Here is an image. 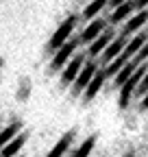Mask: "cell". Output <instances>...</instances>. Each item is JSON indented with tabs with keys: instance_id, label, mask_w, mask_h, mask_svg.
Returning a JSON list of instances; mask_svg holds the SVG:
<instances>
[{
	"instance_id": "1",
	"label": "cell",
	"mask_w": 148,
	"mask_h": 157,
	"mask_svg": "<svg viewBox=\"0 0 148 157\" xmlns=\"http://www.w3.org/2000/svg\"><path fill=\"white\" fill-rule=\"evenodd\" d=\"M76 15H68L63 22L57 26V31L52 33V37H50V42H48V48L50 50H54L57 52L61 46H65L68 42H70V35H72V31H74V26H76Z\"/></svg>"
},
{
	"instance_id": "2",
	"label": "cell",
	"mask_w": 148,
	"mask_h": 157,
	"mask_svg": "<svg viewBox=\"0 0 148 157\" xmlns=\"http://www.w3.org/2000/svg\"><path fill=\"white\" fill-rule=\"evenodd\" d=\"M96 72H98V70H96V63H94V61H87V66H83L79 78H76V81H74V85H72V94H74V96H79L81 92L85 94V90L89 87V83L94 81Z\"/></svg>"
},
{
	"instance_id": "3",
	"label": "cell",
	"mask_w": 148,
	"mask_h": 157,
	"mask_svg": "<svg viewBox=\"0 0 148 157\" xmlns=\"http://www.w3.org/2000/svg\"><path fill=\"white\" fill-rule=\"evenodd\" d=\"M76 46H79V39H70L65 46H61L57 52H54L52 61H50V68H52V70H61V68H65V66L70 63V57L74 55V50H76Z\"/></svg>"
},
{
	"instance_id": "4",
	"label": "cell",
	"mask_w": 148,
	"mask_h": 157,
	"mask_svg": "<svg viewBox=\"0 0 148 157\" xmlns=\"http://www.w3.org/2000/svg\"><path fill=\"white\" fill-rule=\"evenodd\" d=\"M83 55H76L72 59V61L63 68V72H61V83L63 85H70V83H74L79 78V74H81V70H83Z\"/></svg>"
},
{
	"instance_id": "5",
	"label": "cell",
	"mask_w": 148,
	"mask_h": 157,
	"mask_svg": "<svg viewBox=\"0 0 148 157\" xmlns=\"http://www.w3.org/2000/svg\"><path fill=\"white\" fill-rule=\"evenodd\" d=\"M20 129H22V122H20V120H15V122L7 124V127H5L2 131H0V151H2V148H5V146H7L9 142H13L15 137L22 133Z\"/></svg>"
},
{
	"instance_id": "6",
	"label": "cell",
	"mask_w": 148,
	"mask_h": 157,
	"mask_svg": "<svg viewBox=\"0 0 148 157\" xmlns=\"http://www.w3.org/2000/svg\"><path fill=\"white\" fill-rule=\"evenodd\" d=\"M26 140H28V133H26V131H22V133L17 135L13 142H9L2 151H0V157H15L17 153L22 151V146L26 144Z\"/></svg>"
},
{
	"instance_id": "7",
	"label": "cell",
	"mask_w": 148,
	"mask_h": 157,
	"mask_svg": "<svg viewBox=\"0 0 148 157\" xmlns=\"http://www.w3.org/2000/svg\"><path fill=\"white\" fill-rule=\"evenodd\" d=\"M102 29H105V20H94V22H89V24L85 26L81 39H83V42H89V44L96 42V39L102 35Z\"/></svg>"
},
{
	"instance_id": "8",
	"label": "cell",
	"mask_w": 148,
	"mask_h": 157,
	"mask_svg": "<svg viewBox=\"0 0 148 157\" xmlns=\"http://www.w3.org/2000/svg\"><path fill=\"white\" fill-rule=\"evenodd\" d=\"M74 133H76V131H68L65 135H61V140L57 142V144H54L52 148H50V153L46 155V157H63L65 155V151L70 148V144H72V140H74Z\"/></svg>"
},
{
	"instance_id": "9",
	"label": "cell",
	"mask_w": 148,
	"mask_h": 157,
	"mask_svg": "<svg viewBox=\"0 0 148 157\" xmlns=\"http://www.w3.org/2000/svg\"><path fill=\"white\" fill-rule=\"evenodd\" d=\"M102 83H105V72H96L94 81L89 83V87H87V90H85V94H83L85 103H87V101H94L96 94H98V92H100V87H102Z\"/></svg>"
},
{
	"instance_id": "10",
	"label": "cell",
	"mask_w": 148,
	"mask_h": 157,
	"mask_svg": "<svg viewBox=\"0 0 148 157\" xmlns=\"http://www.w3.org/2000/svg\"><path fill=\"white\" fill-rule=\"evenodd\" d=\"M109 42H111V31L102 33V35H100V37L96 39V42H91V44H89V50H87V52H89L91 57H96V55H100L102 50H107V48H109Z\"/></svg>"
},
{
	"instance_id": "11",
	"label": "cell",
	"mask_w": 148,
	"mask_h": 157,
	"mask_svg": "<svg viewBox=\"0 0 148 157\" xmlns=\"http://www.w3.org/2000/svg\"><path fill=\"white\" fill-rule=\"evenodd\" d=\"M122 48H126V42H124V37H118V39H113V42L109 44V48L105 50V59H107V61H111V59H118V55L122 52Z\"/></svg>"
},
{
	"instance_id": "12",
	"label": "cell",
	"mask_w": 148,
	"mask_h": 157,
	"mask_svg": "<svg viewBox=\"0 0 148 157\" xmlns=\"http://www.w3.org/2000/svg\"><path fill=\"white\" fill-rule=\"evenodd\" d=\"M94 146H96V135H89L87 140H85L76 151H74L72 155H74V157H89L91 151H94Z\"/></svg>"
},
{
	"instance_id": "13",
	"label": "cell",
	"mask_w": 148,
	"mask_h": 157,
	"mask_svg": "<svg viewBox=\"0 0 148 157\" xmlns=\"http://www.w3.org/2000/svg\"><path fill=\"white\" fill-rule=\"evenodd\" d=\"M107 2H109V0H91V2L83 9V17H85V20H91L94 15H98V13H100V9H102Z\"/></svg>"
},
{
	"instance_id": "14",
	"label": "cell",
	"mask_w": 148,
	"mask_h": 157,
	"mask_svg": "<svg viewBox=\"0 0 148 157\" xmlns=\"http://www.w3.org/2000/svg\"><path fill=\"white\" fill-rule=\"evenodd\" d=\"M131 9H133V5H131V2H124V5H120V7L113 11V15H111V22H120V20H124L128 13H131Z\"/></svg>"
},
{
	"instance_id": "15",
	"label": "cell",
	"mask_w": 148,
	"mask_h": 157,
	"mask_svg": "<svg viewBox=\"0 0 148 157\" xmlns=\"http://www.w3.org/2000/svg\"><path fill=\"white\" fill-rule=\"evenodd\" d=\"M148 20V11H142L139 15H135L133 20H128V24H126V31H135V29H139L144 22Z\"/></svg>"
},
{
	"instance_id": "16",
	"label": "cell",
	"mask_w": 148,
	"mask_h": 157,
	"mask_svg": "<svg viewBox=\"0 0 148 157\" xmlns=\"http://www.w3.org/2000/svg\"><path fill=\"white\" fill-rule=\"evenodd\" d=\"M139 90H142V92H146V90H148V74L144 76V81H142V87H139Z\"/></svg>"
},
{
	"instance_id": "17",
	"label": "cell",
	"mask_w": 148,
	"mask_h": 157,
	"mask_svg": "<svg viewBox=\"0 0 148 157\" xmlns=\"http://www.w3.org/2000/svg\"><path fill=\"white\" fill-rule=\"evenodd\" d=\"M142 107H144V109H148V94H146V98H144V103H142Z\"/></svg>"
},
{
	"instance_id": "18",
	"label": "cell",
	"mask_w": 148,
	"mask_h": 157,
	"mask_svg": "<svg viewBox=\"0 0 148 157\" xmlns=\"http://www.w3.org/2000/svg\"><path fill=\"white\" fill-rule=\"evenodd\" d=\"M0 66H2V61H0Z\"/></svg>"
},
{
	"instance_id": "19",
	"label": "cell",
	"mask_w": 148,
	"mask_h": 157,
	"mask_svg": "<svg viewBox=\"0 0 148 157\" xmlns=\"http://www.w3.org/2000/svg\"><path fill=\"white\" fill-rule=\"evenodd\" d=\"M126 157H131V155H126Z\"/></svg>"
},
{
	"instance_id": "20",
	"label": "cell",
	"mask_w": 148,
	"mask_h": 157,
	"mask_svg": "<svg viewBox=\"0 0 148 157\" xmlns=\"http://www.w3.org/2000/svg\"><path fill=\"white\" fill-rule=\"evenodd\" d=\"M70 157H74V155H70Z\"/></svg>"
}]
</instances>
